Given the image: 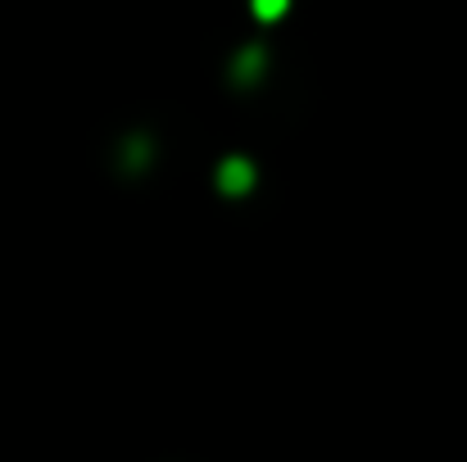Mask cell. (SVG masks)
<instances>
[{
  "label": "cell",
  "instance_id": "cell-1",
  "mask_svg": "<svg viewBox=\"0 0 467 462\" xmlns=\"http://www.w3.org/2000/svg\"><path fill=\"white\" fill-rule=\"evenodd\" d=\"M227 181H232V186H245V181H250L245 163H232V168H223V186H227Z\"/></svg>",
  "mask_w": 467,
  "mask_h": 462
},
{
  "label": "cell",
  "instance_id": "cell-2",
  "mask_svg": "<svg viewBox=\"0 0 467 462\" xmlns=\"http://www.w3.org/2000/svg\"><path fill=\"white\" fill-rule=\"evenodd\" d=\"M282 5H286V0H254V9H259V14H277Z\"/></svg>",
  "mask_w": 467,
  "mask_h": 462
}]
</instances>
